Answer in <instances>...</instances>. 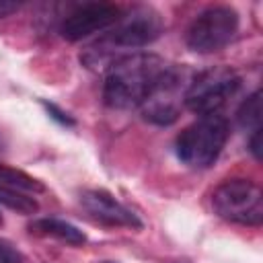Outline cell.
Segmentation results:
<instances>
[{
	"label": "cell",
	"instance_id": "4fadbf2b",
	"mask_svg": "<svg viewBox=\"0 0 263 263\" xmlns=\"http://www.w3.org/2000/svg\"><path fill=\"white\" fill-rule=\"evenodd\" d=\"M0 203L6 205L12 212H18V214H25V216H31L39 210V203L31 193L10 189V187H0Z\"/></svg>",
	"mask_w": 263,
	"mask_h": 263
},
{
	"label": "cell",
	"instance_id": "3957f363",
	"mask_svg": "<svg viewBox=\"0 0 263 263\" xmlns=\"http://www.w3.org/2000/svg\"><path fill=\"white\" fill-rule=\"evenodd\" d=\"M230 136L228 119L220 113L199 115L175 140L177 158L189 168H210L222 154Z\"/></svg>",
	"mask_w": 263,
	"mask_h": 263
},
{
	"label": "cell",
	"instance_id": "2e32d148",
	"mask_svg": "<svg viewBox=\"0 0 263 263\" xmlns=\"http://www.w3.org/2000/svg\"><path fill=\"white\" fill-rule=\"evenodd\" d=\"M249 152L255 156V160H261V129L251 132V138H249Z\"/></svg>",
	"mask_w": 263,
	"mask_h": 263
},
{
	"label": "cell",
	"instance_id": "9a60e30c",
	"mask_svg": "<svg viewBox=\"0 0 263 263\" xmlns=\"http://www.w3.org/2000/svg\"><path fill=\"white\" fill-rule=\"evenodd\" d=\"M23 253L6 238H0V263H23Z\"/></svg>",
	"mask_w": 263,
	"mask_h": 263
},
{
	"label": "cell",
	"instance_id": "8992f818",
	"mask_svg": "<svg viewBox=\"0 0 263 263\" xmlns=\"http://www.w3.org/2000/svg\"><path fill=\"white\" fill-rule=\"evenodd\" d=\"M240 76L228 66H212L195 74L183 95V103L197 115L220 113L222 105L238 90Z\"/></svg>",
	"mask_w": 263,
	"mask_h": 263
},
{
	"label": "cell",
	"instance_id": "e0dca14e",
	"mask_svg": "<svg viewBox=\"0 0 263 263\" xmlns=\"http://www.w3.org/2000/svg\"><path fill=\"white\" fill-rule=\"evenodd\" d=\"M21 8V2H12V0H0V18L10 16L12 12H16Z\"/></svg>",
	"mask_w": 263,
	"mask_h": 263
},
{
	"label": "cell",
	"instance_id": "30bf717a",
	"mask_svg": "<svg viewBox=\"0 0 263 263\" xmlns=\"http://www.w3.org/2000/svg\"><path fill=\"white\" fill-rule=\"evenodd\" d=\"M29 232L39 234V236H49V238H58L66 245H84L86 242V234L74 226L68 220L62 218H37L29 224Z\"/></svg>",
	"mask_w": 263,
	"mask_h": 263
},
{
	"label": "cell",
	"instance_id": "7a4b0ae2",
	"mask_svg": "<svg viewBox=\"0 0 263 263\" xmlns=\"http://www.w3.org/2000/svg\"><path fill=\"white\" fill-rule=\"evenodd\" d=\"M164 31V18L154 6H136L127 14L107 29L103 37L90 43L82 53L80 60L88 68H99L105 62H113V55L123 49H138L156 41Z\"/></svg>",
	"mask_w": 263,
	"mask_h": 263
},
{
	"label": "cell",
	"instance_id": "ac0fdd59",
	"mask_svg": "<svg viewBox=\"0 0 263 263\" xmlns=\"http://www.w3.org/2000/svg\"><path fill=\"white\" fill-rule=\"evenodd\" d=\"M2 224H4V218H2V214H0V226H2Z\"/></svg>",
	"mask_w": 263,
	"mask_h": 263
},
{
	"label": "cell",
	"instance_id": "7c38bea8",
	"mask_svg": "<svg viewBox=\"0 0 263 263\" xmlns=\"http://www.w3.org/2000/svg\"><path fill=\"white\" fill-rule=\"evenodd\" d=\"M236 123L242 129H261V90H253L236 109Z\"/></svg>",
	"mask_w": 263,
	"mask_h": 263
},
{
	"label": "cell",
	"instance_id": "5b68a950",
	"mask_svg": "<svg viewBox=\"0 0 263 263\" xmlns=\"http://www.w3.org/2000/svg\"><path fill=\"white\" fill-rule=\"evenodd\" d=\"M240 16L228 4H214L203 8L189 25L185 41L195 53H214L224 49L238 33Z\"/></svg>",
	"mask_w": 263,
	"mask_h": 263
},
{
	"label": "cell",
	"instance_id": "ba28073f",
	"mask_svg": "<svg viewBox=\"0 0 263 263\" xmlns=\"http://www.w3.org/2000/svg\"><path fill=\"white\" fill-rule=\"evenodd\" d=\"M121 18V8L109 2H86L76 6L60 23V35L66 41H80L92 33L111 29Z\"/></svg>",
	"mask_w": 263,
	"mask_h": 263
},
{
	"label": "cell",
	"instance_id": "d6986e66",
	"mask_svg": "<svg viewBox=\"0 0 263 263\" xmlns=\"http://www.w3.org/2000/svg\"><path fill=\"white\" fill-rule=\"evenodd\" d=\"M99 263H117V261H99Z\"/></svg>",
	"mask_w": 263,
	"mask_h": 263
},
{
	"label": "cell",
	"instance_id": "5bb4252c",
	"mask_svg": "<svg viewBox=\"0 0 263 263\" xmlns=\"http://www.w3.org/2000/svg\"><path fill=\"white\" fill-rule=\"evenodd\" d=\"M41 105H43V109L47 111V115H49L53 121H58L60 125H66V127H74V125H76V119H74L68 111H64L60 105H55V103H51V101H45V99H41Z\"/></svg>",
	"mask_w": 263,
	"mask_h": 263
},
{
	"label": "cell",
	"instance_id": "9c48e42d",
	"mask_svg": "<svg viewBox=\"0 0 263 263\" xmlns=\"http://www.w3.org/2000/svg\"><path fill=\"white\" fill-rule=\"evenodd\" d=\"M80 205L86 210L90 218H95L101 224L123 226L132 230L144 228V222L140 220V216L127 205H123L119 199H115V195L109 193L107 189H84L80 193Z\"/></svg>",
	"mask_w": 263,
	"mask_h": 263
},
{
	"label": "cell",
	"instance_id": "52a82bcc",
	"mask_svg": "<svg viewBox=\"0 0 263 263\" xmlns=\"http://www.w3.org/2000/svg\"><path fill=\"white\" fill-rule=\"evenodd\" d=\"M187 78V72L179 66H171L164 70L162 78L150 92V97L140 105V113L148 123L154 125H173L179 119L181 101L185 95L183 82Z\"/></svg>",
	"mask_w": 263,
	"mask_h": 263
},
{
	"label": "cell",
	"instance_id": "8fae6325",
	"mask_svg": "<svg viewBox=\"0 0 263 263\" xmlns=\"http://www.w3.org/2000/svg\"><path fill=\"white\" fill-rule=\"evenodd\" d=\"M0 187L18 189L25 193H43L45 191V185L41 181H37L35 177L27 175L21 168L6 166V164H0Z\"/></svg>",
	"mask_w": 263,
	"mask_h": 263
},
{
	"label": "cell",
	"instance_id": "6da1fadb",
	"mask_svg": "<svg viewBox=\"0 0 263 263\" xmlns=\"http://www.w3.org/2000/svg\"><path fill=\"white\" fill-rule=\"evenodd\" d=\"M168 64L154 53H127L115 58L105 72L103 101L111 109H140L150 97Z\"/></svg>",
	"mask_w": 263,
	"mask_h": 263
},
{
	"label": "cell",
	"instance_id": "277c9868",
	"mask_svg": "<svg viewBox=\"0 0 263 263\" xmlns=\"http://www.w3.org/2000/svg\"><path fill=\"white\" fill-rule=\"evenodd\" d=\"M214 212L232 224L261 226L263 222V191L251 179H228L212 193Z\"/></svg>",
	"mask_w": 263,
	"mask_h": 263
}]
</instances>
